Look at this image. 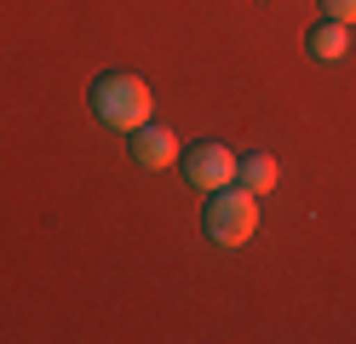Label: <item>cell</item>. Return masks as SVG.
Returning <instances> with one entry per match:
<instances>
[{
  "label": "cell",
  "instance_id": "cell-1",
  "mask_svg": "<svg viewBox=\"0 0 356 344\" xmlns=\"http://www.w3.org/2000/svg\"><path fill=\"white\" fill-rule=\"evenodd\" d=\"M86 104H92V115H98L104 126H115V132L144 126L149 109H155L144 75H132V69H109V75H98L92 86H86Z\"/></svg>",
  "mask_w": 356,
  "mask_h": 344
},
{
  "label": "cell",
  "instance_id": "cell-2",
  "mask_svg": "<svg viewBox=\"0 0 356 344\" xmlns=\"http://www.w3.org/2000/svg\"><path fill=\"white\" fill-rule=\"evenodd\" d=\"M202 229H207V241H218V247H248L253 229H259V195L241 190V183L213 190L207 206H202Z\"/></svg>",
  "mask_w": 356,
  "mask_h": 344
},
{
  "label": "cell",
  "instance_id": "cell-3",
  "mask_svg": "<svg viewBox=\"0 0 356 344\" xmlns=\"http://www.w3.org/2000/svg\"><path fill=\"white\" fill-rule=\"evenodd\" d=\"M236 161H241V155H236L230 144H218V138H202V144L178 149V172H184L190 190L213 195V190H225V183H236Z\"/></svg>",
  "mask_w": 356,
  "mask_h": 344
},
{
  "label": "cell",
  "instance_id": "cell-4",
  "mask_svg": "<svg viewBox=\"0 0 356 344\" xmlns=\"http://www.w3.org/2000/svg\"><path fill=\"white\" fill-rule=\"evenodd\" d=\"M127 155L138 161L144 172H161V167H172V161H178V138H172L167 126L144 121V126H132V132H127Z\"/></svg>",
  "mask_w": 356,
  "mask_h": 344
},
{
  "label": "cell",
  "instance_id": "cell-5",
  "mask_svg": "<svg viewBox=\"0 0 356 344\" xmlns=\"http://www.w3.org/2000/svg\"><path fill=\"white\" fill-rule=\"evenodd\" d=\"M305 52L316 58V63H339L345 52H350V23H339V17H316L305 29Z\"/></svg>",
  "mask_w": 356,
  "mask_h": 344
},
{
  "label": "cell",
  "instance_id": "cell-6",
  "mask_svg": "<svg viewBox=\"0 0 356 344\" xmlns=\"http://www.w3.org/2000/svg\"><path fill=\"white\" fill-rule=\"evenodd\" d=\"M236 183H241V190H253V195H270L276 183H282L276 155H270V149H253V155H241V161H236Z\"/></svg>",
  "mask_w": 356,
  "mask_h": 344
},
{
  "label": "cell",
  "instance_id": "cell-7",
  "mask_svg": "<svg viewBox=\"0 0 356 344\" xmlns=\"http://www.w3.org/2000/svg\"><path fill=\"white\" fill-rule=\"evenodd\" d=\"M322 17H339V23H356V0H322Z\"/></svg>",
  "mask_w": 356,
  "mask_h": 344
}]
</instances>
